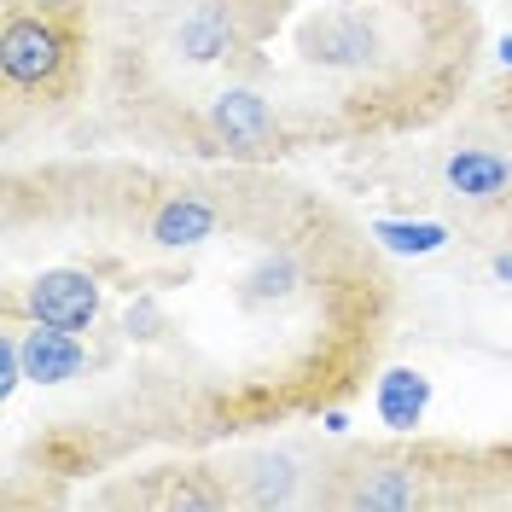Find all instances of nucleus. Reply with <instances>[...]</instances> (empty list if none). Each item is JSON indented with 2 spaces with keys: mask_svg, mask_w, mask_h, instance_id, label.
<instances>
[{
  "mask_svg": "<svg viewBox=\"0 0 512 512\" xmlns=\"http://www.w3.org/2000/svg\"><path fill=\"white\" fill-rule=\"evenodd\" d=\"M76 59V30L47 18V12H6L0 30V70L12 88H53L64 76V64Z\"/></svg>",
  "mask_w": 512,
  "mask_h": 512,
  "instance_id": "f257e3e1",
  "label": "nucleus"
},
{
  "mask_svg": "<svg viewBox=\"0 0 512 512\" xmlns=\"http://www.w3.org/2000/svg\"><path fill=\"white\" fill-rule=\"evenodd\" d=\"M204 128L216 134L222 152L239 158H274L286 152V123L256 88H222V94L204 105Z\"/></svg>",
  "mask_w": 512,
  "mask_h": 512,
  "instance_id": "f03ea898",
  "label": "nucleus"
},
{
  "mask_svg": "<svg viewBox=\"0 0 512 512\" xmlns=\"http://www.w3.org/2000/svg\"><path fill=\"white\" fill-rule=\"evenodd\" d=\"M222 187H169L158 192V204L146 210V245L152 251H198L210 245L227 222V204L216 198Z\"/></svg>",
  "mask_w": 512,
  "mask_h": 512,
  "instance_id": "7ed1b4c3",
  "label": "nucleus"
},
{
  "mask_svg": "<svg viewBox=\"0 0 512 512\" xmlns=\"http://www.w3.org/2000/svg\"><path fill=\"white\" fill-rule=\"evenodd\" d=\"M99 303H105V286L94 268H47L30 286L12 291V309H30V320H47L64 332H88L99 320Z\"/></svg>",
  "mask_w": 512,
  "mask_h": 512,
  "instance_id": "20e7f679",
  "label": "nucleus"
},
{
  "mask_svg": "<svg viewBox=\"0 0 512 512\" xmlns=\"http://www.w3.org/2000/svg\"><path fill=\"white\" fill-rule=\"evenodd\" d=\"M338 501H344V507H367V512L419 507V501H425V489H419V466L414 460H367Z\"/></svg>",
  "mask_w": 512,
  "mask_h": 512,
  "instance_id": "39448f33",
  "label": "nucleus"
},
{
  "mask_svg": "<svg viewBox=\"0 0 512 512\" xmlns=\"http://www.w3.org/2000/svg\"><path fill=\"white\" fill-rule=\"evenodd\" d=\"M18 344H24V373L35 384H70L88 373V344L76 332H64V326L35 320L30 332H18Z\"/></svg>",
  "mask_w": 512,
  "mask_h": 512,
  "instance_id": "423d86ee",
  "label": "nucleus"
},
{
  "mask_svg": "<svg viewBox=\"0 0 512 512\" xmlns=\"http://www.w3.org/2000/svg\"><path fill=\"white\" fill-rule=\"evenodd\" d=\"M443 181L466 204H501L512 192V158L489 152V146H460V152H448Z\"/></svg>",
  "mask_w": 512,
  "mask_h": 512,
  "instance_id": "0eeeda50",
  "label": "nucleus"
},
{
  "mask_svg": "<svg viewBox=\"0 0 512 512\" xmlns=\"http://www.w3.org/2000/svg\"><path fill=\"white\" fill-rule=\"evenodd\" d=\"M431 408V379L414 373V367H396V373H384L379 379V419L390 431H414L419 419Z\"/></svg>",
  "mask_w": 512,
  "mask_h": 512,
  "instance_id": "6e6552de",
  "label": "nucleus"
},
{
  "mask_svg": "<svg viewBox=\"0 0 512 512\" xmlns=\"http://www.w3.org/2000/svg\"><path fill=\"white\" fill-rule=\"evenodd\" d=\"M373 239L396 256H431L448 245V227L443 222H373Z\"/></svg>",
  "mask_w": 512,
  "mask_h": 512,
  "instance_id": "1a4fd4ad",
  "label": "nucleus"
},
{
  "mask_svg": "<svg viewBox=\"0 0 512 512\" xmlns=\"http://www.w3.org/2000/svg\"><path fill=\"white\" fill-rule=\"evenodd\" d=\"M24 379H30V373H24V344H18V332H0V396L12 402Z\"/></svg>",
  "mask_w": 512,
  "mask_h": 512,
  "instance_id": "9d476101",
  "label": "nucleus"
},
{
  "mask_svg": "<svg viewBox=\"0 0 512 512\" xmlns=\"http://www.w3.org/2000/svg\"><path fill=\"white\" fill-rule=\"evenodd\" d=\"M12 6H30V12H47V18H76L82 0H12Z\"/></svg>",
  "mask_w": 512,
  "mask_h": 512,
  "instance_id": "9b49d317",
  "label": "nucleus"
},
{
  "mask_svg": "<svg viewBox=\"0 0 512 512\" xmlns=\"http://www.w3.org/2000/svg\"><path fill=\"white\" fill-rule=\"evenodd\" d=\"M320 425H326V431H332V437H344V431H350V419L338 414V408H326V419H320Z\"/></svg>",
  "mask_w": 512,
  "mask_h": 512,
  "instance_id": "f8f14e48",
  "label": "nucleus"
},
{
  "mask_svg": "<svg viewBox=\"0 0 512 512\" xmlns=\"http://www.w3.org/2000/svg\"><path fill=\"white\" fill-rule=\"evenodd\" d=\"M495 274H501V280H512V256H495Z\"/></svg>",
  "mask_w": 512,
  "mask_h": 512,
  "instance_id": "ddd939ff",
  "label": "nucleus"
},
{
  "mask_svg": "<svg viewBox=\"0 0 512 512\" xmlns=\"http://www.w3.org/2000/svg\"><path fill=\"white\" fill-rule=\"evenodd\" d=\"M501 64H512V35H507V41H501Z\"/></svg>",
  "mask_w": 512,
  "mask_h": 512,
  "instance_id": "4468645a",
  "label": "nucleus"
}]
</instances>
